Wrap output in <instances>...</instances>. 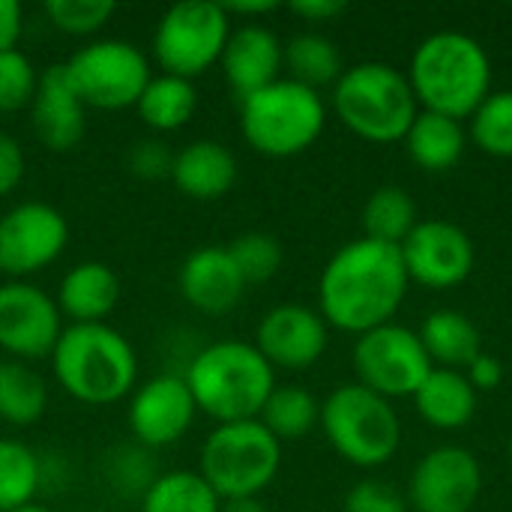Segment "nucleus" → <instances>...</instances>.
I'll return each mask as SVG.
<instances>
[{
  "instance_id": "79ce46f5",
  "label": "nucleus",
  "mask_w": 512,
  "mask_h": 512,
  "mask_svg": "<svg viewBox=\"0 0 512 512\" xmlns=\"http://www.w3.org/2000/svg\"><path fill=\"white\" fill-rule=\"evenodd\" d=\"M342 9H345V3H339V0H297V3H291V12L300 15L303 21H312V24L330 21Z\"/></svg>"
},
{
  "instance_id": "f03ea898",
  "label": "nucleus",
  "mask_w": 512,
  "mask_h": 512,
  "mask_svg": "<svg viewBox=\"0 0 512 512\" xmlns=\"http://www.w3.org/2000/svg\"><path fill=\"white\" fill-rule=\"evenodd\" d=\"M51 372L66 396L105 408L138 387V354L111 324H66L51 351Z\"/></svg>"
},
{
  "instance_id": "393cba45",
  "label": "nucleus",
  "mask_w": 512,
  "mask_h": 512,
  "mask_svg": "<svg viewBox=\"0 0 512 512\" xmlns=\"http://www.w3.org/2000/svg\"><path fill=\"white\" fill-rule=\"evenodd\" d=\"M402 141L408 147L411 162L429 174H444L456 168L468 144L462 123L435 111H420Z\"/></svg>"
},
{
  "instance_id": "a211bd4d",
  "label": "nucleus",
  "mask_w": 512,
  "mask_h": 512,
  "mask_svg": "<svg viewBox=\"0 0 512 512\" xmlns=\"http://www.w3.org/2000/svg\"><path fill=\"white\" fill-rule=\"evenodd\" d=\"M177 285L183 300L210 318L228 315L246 294V279L240 276L228 246H201L186 255Z\"/></svg>"
},
{
  "instance_id": "7c9ffc66",
  "label": "nucleus",
  "mask_w": 512,
  "mask_h": 512,
  "mask_svg": "<svg viewBox=\"0 0 512 512\" xmlns=\"http://www.w3.org/2000/svg\"><path fill=\"white\" fill-rule=\"evenodd\" d=\"M285 66L294 81L318 90L321 84H336L342 69V54L324 33H297L285 45Z\"/></svg>"
},
{
  "instance_id": "c9c22d12",
  "label": "nucleus",
  "mask_w": 512,
  "mask_h": 512,
  "mask_svg": "<svg viewBox=\"0 0 512 512\" xmlns=\"http://www.w3.org/2000/svg\"><path fill=\"white\" fill-rule=\"evenodd\" d=\"M45 15L60 33L93 36L111 21L114 3L111 0H48Z\"/></svg>"
},
{
  "instance_id": "39448f33",
  "label": "nucleus",
  "mask_w": 512,
  "mask_h": 512,
  "mask_svg": "<svg viewBox=\"0 0 512 512\" xmlns=\"http://www.w3.org/2000/svg\"><path fill=\"white\" fill-rule=\"evenodd\" d=\"M333 108L357 138L372 144L402 141L420 114L408 75L378 60L357 63L339 75L333 87Z\"/></svg>"
},
{
  "instance_id": "2f4dec72",
  "label": "nucleus",
  "mask_w": 512,
  "mask_h": 512,
  "mask_svg": "<svg viewBox=\"0 0 512 512\" xmlns=\"http://www.w3.org/2000/svg\"><path fill=\"white\" fill-rule=\"evenodd\" d=\"M39 477L36 453L15 438H0V512L30 507L39 492Z\"/></svg>"
},
{
  "instance_id": "473e14b6",
  "label": "nucleus",
  "mask_w": 512,
  "mask_h": 512,
  "mask_svg": "<svg viewBox=\"0 0 512 512\" xmlns=\"http://www.w3.org/2000/svg\"><path fill=\"white\" fill-rule=\"evenodd\" d=\"M471 141L498 159H512V90L489 93L471 114Z\"/></svg>"
},
{
  "instance_id": "7ed1b4c3",
  "label": "nucleus",
  "mask_w": 512,
  "mask_h": 512,
  "mask_svg": "<svg viewBox=\"0 0 512 512\" xmlns=\"http://www.w3.org/2000/svg\"><path fill=\"white\" fill-rule=\"evenodd\" d=\"M183 381L195 408L222 426L261 417L270 393L276 390V369L252 342L222 339L189 360Z\"/></svg>"
},
{
  "instance_id": "c03bdc74",
  "label": "nucleus",
  "mask_w": 512,
  "mask_h": 512,
  "mask_svg": "<svg viewBox=\"0 0 512 512\" xmlns=\"http://www.w3.org/2000/svg\"><path fill=\"white\" fill-rule=\"evenodd\" d=\"M219 512H267V507L258 498H240V501H222Z\"/></svg>"
},
{
  "instance_id": "20e7f679",
  "label": "nucleus",
  "mask_w": 512,
  "mask_h": 512,
  "mask_svg": "<svg viewBox=\"0 0 512 512\" xmlns=\"http://www.w3.org/2000/svg\"><path fill=\"white\" fill-rule=\"evenodd\" d=\"M408 84L423 111L462 123L492 93V60L474 36L441 30L426 36L411 54Z\"/></svg>"
},
{
  "instance_id": "f3484780",
  "label": "nucleus",
  "mask_w": 512,
  "mask_h": 512,
  "mask_svg": "<svg viewBox=\"0 0 512 512\" xmlns=\"http://www.w3.org/2000/svg\"><path fill=\"white\" fill-rule=\"evenodd\" d=\"M273 369L300 372L315 366L327 351V321L318 309L300 303L273 306L255 333L252 342Z\"/></svg>"
},
{
  "instance_id": "6e6552de",
  "label": "nucleus",
  "mask_w": 512,
  "mask_h": 512,
  "mask_svg": "<svg viewBox=\"0 0 512 512\" xmlns=\"http://www.w3.org/2000/svg\"><path fill=\"white\" fill-rule=\"evenodd\" d=\"M321 429L330 447L357 468L387 465L402 444L396 408L363 384H342L324 399Z\"/></svg>"
},
{
  "instance_id": "ea45409f",
  "label": "nucleus",
  "mask_w": 512,
  "mask_h": 512,
  "mask_svg": "<svg viewBox=\"0 0 512 512\" xmlns=\"http://www.w3.org/2000/svg\"><path fill=\"white\" fill-rule=\"evenodd\" d=\"M465 378L471 381V387L477 390V393H489V390H495L501 381H504V366H501V360L495 357V354H480L468 369H465Z\"/></svg>"
},
{
  "instance_id": "9d476101",
  "label": "nucleus",
  "mask_w": 512,
  "mask_h": 512,
  "mask_svg": "<svg viewBox=\"0 0 512 512\" xmlns=\"http://www.w3.org/2000/svg\"><path fill=\"white\" fill-rule=\"evenodd\" d=\"M63 69L78 99L96 111L135 108L153 78L147 54L126 39H93Z\"/></svg>"
},
{
  "instance_id": "ddd939ff",
  "label": "nucleus",
  "mask_w": 512,
  "mask_h": 512,
  "mask_svg": "<svg viewBox=\"0 0 512 512\" xmlns=\"http://www.w3.org/2000/svg\"><path fill=\"white\" fill-rule=\"evenodd\" d=\"M63 333L57 300L30 282L0 285V351L9 360L30 363L51 357Z\"/></svg>"
},
{
  "instance_id": "423d86ee",
  "label": "nucleus",
  "mask_w": 512,
  "mask_h": 512,
  "mask_svg": "<svg viewBox=\"0 0 512 512\" xmlns=\"http://www.w3.org/2000/svg\"><path fill=\"white\" fill-rule=\"evenodd\" d=\"M327 123L318 90L279 78L240 102V132L246 144L270 159H288L309 150Z\"/></svg>"
},
{
  "instance_id": "37998d69",
  "label": "nucleus",
  "mask_w": 512,
  "mask_h": 512,
  "mask_svg": "<svg viewBox=\"0 0 512 512\" xmlns=\"http://www.w3.org/2000/svg\"><path fill=\"white\" fill-rule=\"evenodd\" d=\"M225 6V12L228 15H246V18H252V15H267V12H273L276 9V3L273 0H255V3H222Z\"/></svg>"
},
{
  "instance_id": "e433bc0d",
  "label": "nucleus",
  "mask_w": 512,
  "mask_h": 512,
  "mask_svg": "<svg viewBox=\"0 0 512 512\" xmlns=\"http://www.w3.org/2000/svg\"><path fill=\"white\" fill-rule=\"evenodd\" d=\"M345 512H408V501L381 480H363L345 495Z\"/></svg>"
},
{
  "instance_id": "4468645a",
  "label": "nucleus",
  "mask_w": 512,
  "mask_h": 512,
  "mask_svg": "<svg viewBox=\"0 0 512 512\" xmlns=\"http://www.w3.org/2000/svg\"><path fill=\"white\" fill-rule=\"evenodd\" d=\"M483 489V468L465 447L444 444L429 450L408 483L414 512H471Z\"/></svg>"
},
{
  "instance_id": "2eb2a0df",
  "label": "nucleus",
  "mask_w": 512,
  "mask_h": 512,
  "mask_svg": "<svg viewBox=\"0 0 512 512\" xmlns=\"http://www.w3.org/2000/svg\"><path fill=\"white\" fill-rule=\"evenodd\" d=\"M399 249L408 279L429 291L459 288L474 270V243L468 231L444 219H420Z\"/></svg>"
},
{
  "instance_id": "f704fd0d",
  "label": "nucleus",
  "mask_w": 512,
  "mask_h": 512,
  "mask_svg": "<svg viewBox=\"0 0 512 512\" xmlns=\"http://www.w3.org/2000/svg\"><path fill=\"white\" fill-rule=\"evenodd\" d=\"M36 84H39V72L24 51L12 48L0 54V114H15L30 108Z\"/></svg>"
},
{
  "instance_id": "c756f323",
  "label": "nucleus",
  "mask_w": 512,
  "mask_h": 512,
  "mask_svg": "<svg viewBox=\"0 0 512 512\" xmlns=\"http://www.w3.org/2000/svg\"><path fill=\"white\" fill-rule=\"evenodd\" d=\"M258 420L279 444L300 441L321 423V402L303 387H276Z\"/></svg>"
},
{
  "instance_id": "f8f14e48",
  "label": "nucleus",
  "mask_w": 512,
  "mask_h": 512,
  "mask_svg": "<svg viewBox=\"0 0 512 512\" xmlns=\"http://www.w3.org/2000/svg\"><path fill=\"white\" fill-rule=\"evenodd\" d=\"M69 243L66 216L45 201L15 204L0 216V273L12 282L54 264Z\"/></svg>"
},
{
  "instance_id": "dca6fc26",
  "label": "nucleus",
  "mask_w": 512,
  "mask_h": 512,
  "mask_svg": "<svg viewBox=\"0 0 512 512\" xmlns=\"http://www.w3.org/2000/svg\"><path fill=\"white\" fill-rule=\"evenodd\" d=\"M195 399L183 375H156L132 390L129 432L144 447H171L195 423Z\"/></svg>"
},
{
  "instance_id": "1a4fd4ad",
  "label": "nucleus",
  "mask_w": 512,
  "mask_h": 512,
  "mask_svg": "<svg viewBox=\"0 0 512 512\" xmlns=\"http://www.w3.org/2000/svg\"><path fill=\"white\" fill-rule=\"evenodd\" d=\"M231 15L213 0H183L162 12L153 30V57L165 75L195 81L222 60Z\"/></svg>"
},
{
  "instance_id": "c85d7f7f",
  "label": "nucleus",
  "mask_w": 512,
  "mask_h": 512,
  "mask_svg": "<svg viewBox=\"0 0 512 512\" xmlns=\"http://www.w3.org/2000/svg\"><path fill=\"white\" fill-rule=\"evenodd\" d=\"M417 204L402 186H381L369 195L363 207V237L402 246L405 237L417 228Z\"/></svg>"
},
{
  "instance_id": "412c9836",
  "label": "nucleus",
  "mask_w": 512,
  "mask_h": 512,
  "mask_svg": "<svg viewBox=\"0 0 512 512\" xmlns=\"http://www.w3.org/2000/svg\"><path fill=\"white\" fill-rule=\"evenodd\" d=\"M120 276L102 261H81L66 270L57 288V309L69 324H108L120 303Z\"/></svg>"
},
{
  "instance_id": "b1692460",
  "label": "nucleus",
  "mask_w": 512,
  "mask_h": 512,
  "mask_svg": "<svg viewBox=\"0 0 512 512\" xmlns=\"http://www.w3.org/2000/svg\"><path fill=\"white\" fill-rule=\"evenodd\" d=\"M420 342L432 360L435 369H456L465 372L480 354H483V339L477 324L453 309H438L432 312L423 327H420Z\"/></svg>"
},
{
  "instance_id": "f257e3e1",
  "label": "nucleus",
  "mask_w": 512,
  "mask_h": 512,
  "mask_svg": "<svg viewBox=\"0 0 512 512\" xmlns=\"http://www.w3.org/2000/svg\"><path fill=\"white\" fill-rule=\"evenodd\" d=\"M408 285L402 249L360 237L327 261L318 282V312L330 327L363 336L393 321Z\"/></svg>"
},
{
  "instance_id": "bb28decb",
  "label": "nucleus",
  "mask_w": 512,
  "mask_h": 512,
  "mask_svg": "<svg viewBox=\"0 0 512 512\" xmlns=\"http://www.w3.org/2000/svg\"><path fill=\"white\" fill-rule=\"evenodd\" d=\"M48 408V384L18 360H0V420L9 426H30Z\"/></svg>"
},
{
  "instance_id": "a18cd8bd",
  "label": "nucleus",
  "mask_w": 512,
  "mask_h": 512,
  "mask_svg": "<svg viewBox=\"0 0 512 512\" xmlns=\"http://www.w3.org/2000/svg\"><path fill=\"white\" fill-rule=\"evenodd\" d=\"M15 512H54V510H48V507H39V504H30V507H24V510H15Z\"/></svg>"
},
{
  "instance_id": "58836bf2",
  "label": "nucleus",
  "mask_w": 512,
  "mask_h": 512,
  "mask_svg": "<svg viewBox=\"0 0 512 512\" xmlns=\"http://www.w3.org/2000/svg\"><path fill=\"white\" fill-rule=\"evenodd\" d=\"M27 174V159H24V147L18 144L15 135L0 129V198L12 195Z\"/></svg>"
},
{
  "instance_id": "cd10ccee",
  "label": "nucleus",
  "mask_w": 512,
  "mask_h": 512,
  "mask_svg": "<svg viewBox=\"0 0 512 512\" xmlns=\"http://www.w3.org/2000/svg\"><path fill=\"white\" fill-rule=\"evenodd\" d=\"M222 501L198 471H168L144 489L141 512H219Z\"/></svg>"
},
{
  "instance_id": "9b49d317",
  "label": "nucleus",
  "mask_w": 512,
  "mask_h": 512,
  "mask_svg": "<svg viewBox=\"0 0 512 512\" xmlns=\"http://www.w3.org/2000/svg\"><path fill=\"white\" fill-rule=\"evenodd\" d=\"M432 360L411 327L384 324L363 336L354 345V372L357 384L384 396V399H405L423 387L432 372Z\"/></svg>"
},
{
  "instance_id": "49530a36",
  "label": "nucleus",
  "mask_w": 512,
  "mask_h": 512,
  "mask_svg": "<svg viewBox=\"0 0 512 512\" xmlns=\"http://www.w3.org/2000/svg\"><path fill=\"white\" fill-rule=\"evenodd\" d=\"M510 462H512V438H510Z\"/></svg>"
},
{
  "instance_id": "a19ab883",
  "label": "nucleus",
  "mask_w": 512,
  "mask_h": 512,
  "mask_svg": "<svg viewBox=\"0 0 512 512\" xmlns=\"http://www.w3.org/2000/svg\"><path fill=\"white\" fill-rule=\"evenodd\" d=\"M24 33V12L18 0H0V54L18 48Z\"/></svg>"
},
{
  "instance_id": "72a5a7b5",
  "label": "nucleus",
  "mask_w": 512,
  "mask_h": 512,
  "mask_svg": "<svg viewBox=\"0 0 512 512\" xmlns=\"http://www.w3.org/2000/svg\"><path fill=\"white\" fill-rule=\"evenodd\" d=\"M228 252L240 270V276L246 279V285H255V282H267L279 273L282 267V246L273 234H264V231H246V234H237L231 243H228Z\"/></svg>"
},
{
  "instance_id": "5701e85b",
  "label": "nucleus",
  "mask_w": 512,
  "mask_h": 512,
  "mask_svg": "<svg viewBox=\"0 0 512 512\" xmlns=\"http://www.w3.org/2000/svg\"><path fill=\"white\" fill-rule=\"evenodd\" d=\"M414 405L420 417L444 432L462 429L477 414V390L456 369H432L423 387L414 393Z\"/></svg>"
},
{
  "instance_id": "aec40b11",
  "label": "nucleus",
  "mask_w": 512,
  "mask_h": 512,
  "mask_svg": "<svg viewBox=\"0 0 512 512\" xmlns=\"http://www.w3.org/2000/svg\"><path fill=\"white\" fill-rule=\"evenodd\" d=\"M231 93L243 102L246 96L279 81L285 66V45L264 24H243L231 30L228 45L219 60Z\"/></svg>"
},
{
  "instance_id": "4c0bfd02",
  "label": "nucleus",
  "mask_w": 512,
  "mask_h": 512,
  "mask_svg": "<svg viewBox=\"0 0 512 512\" xmlns=\"http://www.w3.org/2000/svg\"><path fill=\"white\" fill-rule=\"evenodd\" d=\"M171 162L174 156L165 150L162 141H138L129 153V168L132 174L144 177V180H159V177H171Z\"/></svg>"
},
{
  "instance_id": "4be33fe9",
  "label": "nucleus",
  "mask_w": 512,
  "mask_h": 512,
  "mask_svg": "<svg viewBox=\"0 0 512 512\" xmlns=\"http://www.w3.org/2000/svg\"><path fill=\"white\" fill-rule=\"evenodd\" d=\"M237 174L240 168L234 153L210 138L186 144L171 162V183L192 201H216L228 195L237 183Z\"/></svg>"
},
{
  "instance_id": "0eeeda50",
  "label": "nucleus",
  "mask_w": 512,
  "mask_h": 512,
  "mask_svg": "<svg viewBox=\"0 0 512 512\" xmlns=\"http://www.w3.org/2000/svg\"><path fill=\"white\" fill-rule=\"evenodd\" d=\"M282 468V444L261 420L222 423L201 444L198 474L219 501L258 498Z\"/></svg>"
},
{
  "instance_id": "a878e982",
  "label": "nucleus",
  "mask_w": 512,
  "mask_h": 512,
  "mask_svg": "<svg viewBox=\"0 0 512 512\" xmlns=\"http://www.w3.org/2000/svg\"><path fill=\"white\" fill-rule=\"evenodd\" d=\"M138 117L153 132H177L198 111V90L192 81L177 75H153L138 99Z\"/></svg>"
},
{
  "instance_id": "6ab92c4d",
  "label": "nucleus",
  "mask_w": 512,
  "mask_h": 512,
  "mask_svg": "<svg viewBox=\"0 0 512 512\" xmlns=\"http://www.w3.org/2000/svg\"><path fill=\"white\" fill-rule=\"evenodd\" d=\"M30 126L39 144L54 153L72 150L84 138L87 105L72 90L63 63H54L39 72V84L30 102Z\"/></svg>"
}]
</instances>
